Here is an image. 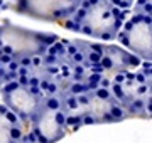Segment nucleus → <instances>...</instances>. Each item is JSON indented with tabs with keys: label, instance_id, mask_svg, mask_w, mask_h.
Wrapping results in <instances>:
<instances>
[{
	"label": "nucleus",
	"instance_id": "obj_7",
	"mask_svg": "<svg viewBox=\"0 0 152 143\" xmlns=\"http://www.w3.org/2000/svg\"><path fill=\"white\" fill-rule=\"evenodd\" d=\"M29 131L37 143H54L66 135V116L61 110V101L56 96H48L29 125Z\"/></svg>",
	"mask_w": 152,
	"mask_h": 143
},
{
	"label": "nucleus",
	"instance_id": "obj_4",
	"mask_svg": "<svg viewBox=\"0 0 152 143\" xmlns=\"http://www.w3.org/2000/svg\"><path fill=\"white\" fill-rule=\"evenodd\" d=\"M58 40L59 35L51 32L29 30L12 24L0 25V54L15 62L41 57Z\"/></svg>",
	"mask_w": 152,
	"mask_h": 143
},
{
	"label": "nucleus",
	"instance_id": "obj_6",
	"mask_svg": "<svg viewBox=\"0 0 152 143\" xmlns=\"http://www.w3.org/2000/svg\"><path fill=\"white\" fill-rule=\"evenodd\" d=\"M0 98H2L4 106L20 120L26 131H29L31 121L48 96H44V93L36 86L22 84L19 81H10L2 86Z\"/></svg>",
	"mask_w": 152,
	"mask_h": 143
},
{
	"label": "nucleus",
	"instance_id": "obj_1",
	"mask_svg": "<svg viewBox=\"0 0 152 143\" xmlns=\"http://www.w3.org/2000/svg\"><path fill=\"white\" fill-rule=\"evenodd\" d=\"M59 101L66 116V128H80L93 123H115L129 118L108 88H98L76 96H64Z\"/></svg>",
	"mask_w": 152,
	"mask_h": 143
},
{
	"label": "nucleus",
	"instance_id": "obj_13",
	"mask_svg": "<svg viewBox=\"0 0 152 143\" xmlns=\"http://www.w3.org/2000/svg\"><path fill=\"white\" fill-rule=\"evenodd\" d=\"M12 5H14V4H9L5 0H0V10H4V9H12Z\"/></svg>",
	"mask_w": 152,
	"mask_h": 143
},
{
	"label": "nucleus",
	"instance_id": "obj_12",
	"mask_svg": "<svg viewBox=\"0 0 152 143\" xmlns=\"http://www.w3.org/2000/svg\"><path fill=\"white\" fill-rule=\"evenodd\" d=\"M4 84H5V69H4V64L0 62V89Z\"/></svg>",
	"mask_w": 152,
	"mask_h": 143
},
{
	"label": "nucleus",
	"instance_id": "obj_3",
	"mask_svg": "<svg viewBox=\"0 0 152 143\" xmlns=\"http://www.w3.org/2000/svg\"><path fill=\"white\" fill-rule=\"evenodd\" d=\"M107 88L129 116H151V62H144V69L137 72L112 76Z\"/></svg>",
	"mask_w": 152,
	"mask_h": 143
},
{
	"label": "nucleus",
	"instance_id": "obj_11",
	"mask_svg": "<svg viewBox=\"0 0 152 143\" xmlns=\"http://www.w3.org/2000/svg\"><path fill=\"white\" fill-rule=\"evenodd\" d=\"M110 4H113L117 9H120V10H129L132 5H134V2L135 0H108Z\"/></svg>",
	"mask_w": 152,
	"mask_h": 143
},
{
	"label": "nucleus",
	"instance_id": "obj_14",
	"mask_svg": "<svg viewBox=\"0 0 152 143\" xmlns=\"http://www.w3.org/2000/svg\"><path fill=\"white\" fill-rule=\"evenodd\" d=\"M15 2H19V0H15Z\"/></svg>",
	"mask_w": 152,
	"mask_h": 143
},
{
	"label": "nucleus",
	"instance_id": "obj_5",
	"mask_svg": "<svg viewBox=\"0 0 152 143\" xmlns=\"http://www.w3.org/2000/svg\"><path fill=\"white\" fill-rule=\"evenodd\" d=\"M151 0H137L132 17L124 22L117 39L122 47L140 61L151 62Z\"/></svg>",
	"mask_w": 152,
	"mask_h": 143
},
{
	"label": "nucleus",
	"instance_id": "obj_8",
	"mask_svg": "<svg viewBox=\"0 0 152 143\" xmlns=\"http://www.w3.org/2000/svg\"><path fill=\"white\" fill-rule=\"evenodd\" d=\"M83 0H19L12 9L41 20H68Z\"/></svg>",
	"mask_w": 152,
	"mask_h": 143
},
{
	"label": "nucleus",
	"instance_id": "obj_2",
	"mask_svg": "<svg viewBox=\"0 0 152 143\" xmlns=\"http://www.w3.org/2000/svg\"><path fill=\"white\" fill-rule=\"evenodd\" d=\"M127 10H120L108 0H83L73 15L64 20L66 29L102 40L117 39Z\"/></svg>",
	"mask_w": 152,
	"mask_h": 143
},
{
	"label": "nucleus",
	"instance_id": "obj_9",
	"mask_svg": "<svg viewBox=\"0 0 152 143\" xmlns=\"http://www.w3.org/2000/svg\"><path fill=\"white\" fill-rule=\"evenodd\" d=\"M98 66L102 72L108 74L110 77L124 71H132L135 67L140 66V59L130 54L129 51L118 46H107L102 44V54H100V62Z\"/></svg>",
	"mask_w": 152,
	"mask_h": 143
},
{
	"label": "nucleus",
	"instance_id": "obj_10",
	"mask_svg": "<svg viewBox=\"0 0 152 143\" xmlns=\"http://www.w3.org/2000/svg\"><path fill=\"white\" fill-rule=\"evenodd\" d=\"M26 128L14 113L0 105V143H22Z\"/></svg>",
	"mask_w": 152,
	"mask_h": 143
}]
</instances>
